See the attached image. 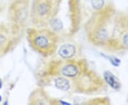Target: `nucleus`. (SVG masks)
Here are the masks:
<instances>
[{
    "label": "nucleus",
    "mask_w": 128,
    "mask_h": 105,
    "mask_svg": "<svg viewBox=\"0 0 128 105\" xmlns=\"http://www.w3.org/2000/svg\"><path fill=\"white\" fill-rule=\"evenodd\" d=\"M45 75L50 78L64 77L68 82L70 90L79 94H99L107 88L104 79L82 58H73L53 61L46 69Z\"/></svg>",
    "instance_id": "1"
},
{
    "label": "nucleus",
    "mask_w": 128,
    "mask_h": 105,
    "mask_svg": "<svg viewBox=\"0 0 128 105\" xmlns=\"http://www.w3.org/2000/svg\"><path fill=\"white\" fill-rule=\"evenodd\" d=\"M118 9L112 3L95 10L85 24V33L92 45L102 48L110 39Z\"/></svg>",
    "instance_id": "2"
},
{
    "label": "nucleus",
    "mask_w": 128,
    "mask_h": 105,
    "mask_svg": "<svg viewBox=\"0 0 128 105\" xmlns=\"http://www.w3.org/2000/svg\"><path fill=\"white\" fill-rule=\"evenodd\" d=\"M112 54H122L128 51V13L118 10L110 39L102 48Z\"/></svg>",
    "instance_id": "3"
},
{
    "label": "nucleus",
    "mask_w": 128,
    "mask_h": 105,
    "mask_svg": "<svg viewBox=\"0 0 128 105\" xmlns=\"http://www.w3.org/2000/svg\"><path fill=\"white\" fill-rule=\"evenodd\" d=\"M27 39L33 50L44 57L54 55L59 44L58 36L45 27L28 28Z\"/></svg>",
    "instance_id": "4"
},
{
    "label": "nucleus",
    "mask_w": 128,
    "mask_h": 105,
    "mask_svg": "<svg viewBox=\"0 0 128 105\" xmlns=\"http://www.w3.org/2000/svg\"><path fill=\"white\" fill-rule=\"evenodd\" d=\"M62 0H34L31 20L37 28L46 27L54 20L60 10Z\"/></svg>",
    "instance_id": "5"
},
{
    "label": "nucleus",
    "mask_w": 128,
    "mask_h": 105,
    "mask_svg": "<svg viewBox=\"0 0 128 105\" xmlns=\"http://www.w3.org/2000/svg\"><path fill=\"white\" fill-rule=\"evenodd\" d=\"M30 14V1L16 0L12 6V16L15 24L24 27L28 22Z\"/></svg>",
    "instance_id": "6"
},
{
    "label": "nucleus",
    "mask_w": 128,
    "mask_h": 105,
    "mask_svg": "<svg viewBox=\"0 0 128 105\" xmlns=\"http://www.w3.org/2000/svg\"><path fill=\"white\" fill-rule=\"evenodd\" d=\"M77 49L74 45L70 43H66L60 46L58 50V54L62 59H70L74 58Z\"/></svg>",
    "instance_id": "7"
},
{
    "label": "nucleus",
    "mask_w": 128,
    "mask_h": 105,
    "mask_svg": "<svg viewBox=\"0 0 128 105\" xmlns=\"http://www.w3.org/2000/svg\"><path fill=\"white\" fill-rule=\"evenodd\" d=\"M104 80L106 82L107 85H109L112 88L116 90H119L121 87V85L119 80L114 76V75L110 71H106L104 74Z\"/></svg>",
    "instance_id": "8"
},
{
    "label": "nucleus",
    "mask_w": 128,
    "mask_h": 105,
    "mask_svg": "<svg viewBox=\"0 0 128 105\" xmlns=\"http://www.w3.org/2000/svg\"><path fill=\"white\" fill-rule=\"evenodd\" d=\"M87 104L90 105H110V101L108 97H102V98H96L90 101H88Z\"/></svg>",
    "instance_id": "9"
},
{
    "label": "nucleus",
    "mask_w": 128,
    "mask_h": 105,
    "mask_svg": "<svg viewBox=\"0 0 128 105\" xmlns=\"http://www.w3.org/2000/svg\"><path fill=\"white\" fill-rule=\"evenodd\" d=\"M92 5L93 6V8L95 10L99 9L102 8L105 4H104V1L103 0H92Z\"/></svg>",
    "instance_id": "10"
},
{
    "label": "nucleus",
    "mask_w": 128,
    "mask_h": 105,
    "mask_svg": "<svg viewBox=\"0 0 128 105\" xmlns=\"http://www.w3.org/2000/svg\"><path fill=\"white\" fill-rule=\"evenodd\" d=\"M2 87V82H1V80H0V88Z\"/></svg>",
    "instance_id": "11"
},
{
    "label": "nucleus",
    "mask_w": 128,
    "mask_h": 105,
    "mask_svg": "<svg viewBox=\"0 0 128 105\" xmlns=\"http://www.w3.org/2000/svg\"><path fill=\"white\" fill-rule=\"evenodd\" d=\"M1 100H2V97H1V96H0V102H1Z\"/></svg>",
    "instance_id": "12"
}]
</instances>
